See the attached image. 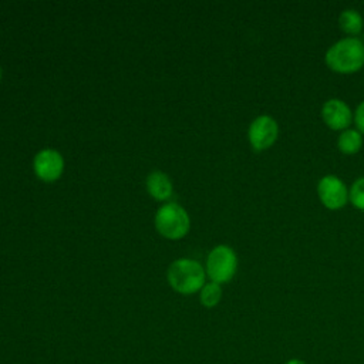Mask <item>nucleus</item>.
<instances>
[{
	"label": "nucleus",
	"instance_id": "nucleus-14",
	"mask_svg": "<svg viewBox=\"0 0 364 364\" xmlns=\"http://www.w3.org/2000/svg\"><path fill=\"white\" fill-rule=\"evenodd\" d=\"M354 125L364 135V100L357 105L354 111Z\"/></svg>",
	"mask_w": 364,
	"mask_h": 364
},
{
	"label": "nucleus",
	"instance_id": "nucleus-16",
	"mask_svg": "<svg viewBox=\"0 0 364 364\" xmlns=\"http://www.w3.org/2000/svg\"><path fill=\"white\" fill-rule=\"evenodd\" d=\"M1 77H3V70H1V67H0V81H1Z\"/></svg>",
	"mask_w": 364,
	"mask_h": 364
},
{
	"label": "nucleus",
	"instance_id": "nucleus-9",
	"mask_svg": "<svg viewBox=\"0 0 364 364\" xmlns=\"http://www.w3.org/2000/svg\"><path fill=\"white\" fill-rule=\"evenodd\" d=\"M146 191L156 200H166L171 198L173 185L171 178L162 171H152L146 176Z\"/></svg>",
	"mask_w": 364,
	"mask_h": 364
},
{
	"label": "nucleus",
	"instance_id": "nucleus-4",
	"mask_svg": "<svg viewBox=\"0 0 364 364\" xmlns=\"http://www.w3.org/2000/svg\"><path fill=\"white\" fill-rule=\"evenodd\" d=\"M237 255L228 245L215 246L206 257V276L210 282L223 284L230 282L237 272Z\"/></svg>",
	"mask_w": 364,
	"mask_h": 364
},
{
	"label": "nucleus",
	"instance_id": "nucleus-10",
	"mask_svg": "<svg viewBox=\"0 0 364 364\" xmlns=\"http://www.w3.org/2000/svg\"><path fill=\"white\" fill-rule=\"evenodd\" d=\"M363 145H364V135L355 128L344 129L337 136V148L344 155H355L357 152L361 151Z\"/></svg>",
	"mask_w": 364,
	"mask_h": 364
},
{
	"label": "nucleus",
	"instance_id": "nucleus-5",
	"mask_svg": "<svg viewBox=\"0 0 364 364\" xmlns=\"http://www.w3.org/2000/svg\"><path fill=\"white\" fill-rule=\"evenodd\" d=\"M279 138V124L269 114L257 115L247 128V139L250 146L257 151H266L272 148Z\"/></svg>",
	"mask_w": 364,
	"mask_h": 364
},
{
	"label": "nucleus",
	"instance_id": "nucleus-6",
	"mask_svg": "<svg viewBox=\"0 0 364 364\" xmlns=\"http://www.w3.org/2000/svg\"><path fill=\"white\" fill-rule=\"evenodd\" d=\"M317 196L321 205L330 210H338L347 205L348 189L337 175H324L317 182Z\"/></svg>",
	"mask_w": 364,
	"mask_h": 364
},
{
	"label": "nucleus",
	"instance_id": "nucleus-8",
	"mask_svg": "<svg viewBox=\"0 0 364 364\" xmlns=\"http://www.w3.org/2000/svg\"><path fill=\"white\" fill-rule=\"evenodd\" d=\"M33 169L40 181L54 182L63 175L64 158L58 151L44 148L36 154L33 159Z\"/></svg>",
	"mask_w": 364,
	"mask_h": 364
},
{
	"label": "nucleus",
	"instance_id": "nucleus-15",
	"mask_svg": "<svg viewBox=\"0 0 364 364\" xmlns=\"http://www.w3.org/2000/svg\"><path fill=\"white\" fill-rule=\"evenodd\" d=\"M284 364H307V363L303 361V360H300V358H290V360H287Z\"/></svg>",
	"mask_w": 364,
	"mask_h": 364
},
{
	"label": "nucleus",
	"instance_id": "nucleus-7",
	"mask_svg": "<svg viewBox=\"0 0 364 364\" xmlns=\"http://www.w3.org/2000/svg\"><path fill=\"white\" fill-rule=\"evenodd\" d=\"M323 122L333 131H344L351 128L354 122V112L350 105L340 98H328L321 105Z\"/></svg>",
	"mask_w": 364,
	"mask_h": 364
},
{
	"label": "nucleus",
	"instance_id": "nucleus-11",
	"mask_svg": "<svg viewBox=\"0 0 364 364\" xmlns=\"http://www.w3.org/2000/svg\"><path fill=\"white\" fill-rule=\"evenodd\" d=\"M338 27L347 37H355L364 28V18L355 9H344L338 16Z\"/></svg>",
	"mask_w": 364,
	"mask_h": 364
},
{
	"label": "nucleus",
	"instance_id": "nucleus-2",
	"mask_svg": "<svg viewBox=\"0 0 364 364\" xmlns=\"http://www.w3.org/2000/svg\"><path fill=\"white\" fill-rule=\"evenodd\" d=\"M166 279L176 293L188 296L198 293L203 287L206 272L198 260L181 257L169 264Z\"/></svg>",
	"mask_w": 364,
	"mask_h": 364
},
{
	"label": "nucleus",
	"instance_id": "nucleus-12",
	"mask_svg": "<svg viewBox=\"0 0 364 364\" xmlns=\"http://www.w3.org/2000/svg\"><path fill=\"white\" fill-rule=\"evenodd\" d=\"M222 286L215 282H208L199 290V301L206 309L216 307L222 300Z\"/></svg>",
	"mask_w": 364,
	"mask_h": 364
},
{
	"label": "nucleus",
	"instance_id": "nucleus-13",
	"mask_svg": "<svg viewBox=\"0 0 364 364\" xmlns=\"http://www.w3.org/2000/svg\"><path fill=\"white\" fill-rule=\"evenodd\" d=\"M348 200L355 209L364 210V176H360L353 182L348 189Z\"/></svg>",
	"mask_w": 364,
	"mask_h": 364
},
{
	"label": "nucleus",
	"instance_id": "nucleus-3",
	"mask_svg": "<svg viewBox=\"0 0 364 364\" xmlns=\"http://www.w3.org/2000/svg\"><path fill=\"white\" fill-rule=\"evenodd\" d=\"M154 223L158 233L171 240L182 239L191 229V218L188 212L175 202L162 205L155 213Z\"/></svg>",
	"mask_w": 364,
	"mask_h": 364
},
{
	"label": "nucleus",
	"instance_id": "nucleus-1",
	"mask_svg": "<svg viewBox=\"0 0 364 364\" xmlns=\"http://www.w3.org/2000/svg\"><path fill=\"white\" fill-rule=\"evenodd\" d=\"M324 63L337 74H354L364 67V43L357 37H343L327 48Z\"/></svg>",
	"mask_w": 364,
	"mask_h": 364
}]
</instances>
